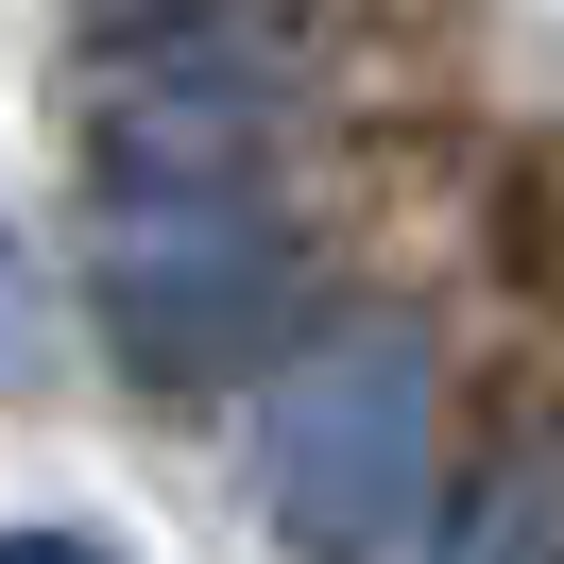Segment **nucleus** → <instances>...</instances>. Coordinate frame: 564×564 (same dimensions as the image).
<instances>
[{"label": "nucleus", "instance_id": "obj_1", "mask_svg": "<svg viewBox=\"0 0 564 564\" xmlns=\"http://www.w3.org/2000/svg\"><path fill=\"white\" fill-rule=\"evenodd\" d=\"M274 291H291V240L240 172V120L223 104L120 120V154H104V343L188 393L274 325Z\"/></svg>", "mask_w": 564, "mask_h": 564}, {"label": "nucleus", "instance_id": "obj_2", "mask_svg": "<svg viewBox=\"0 0 564 564\" xmlns=\"http://www.w3.org/2000/svg\"><path fill=\"white\" fill-rule=\"evenodd\" d=\"M427 411H445V359L427 325H343L257 393V530L291 564H393L427 513Z\"/></svg>", "mask_w": 564, "mask_h": 564}, {"label": "nucleus", "instance_id": "obj_3", "mask_svg": "<svg viewBox=\"0 0 564 564\" xmlns=\"http://www.w3.org/2000/svg\"><path fill=\"white\" fill-rule=\"evenodd\" d=\"M445 564H564V411H513L445 513Z\"/></svg>", "mask_w": 564, "mask_h": 564}, {"label": "nucleus", "instance_id": "obj_4", "mask_svg": "<svg viewBox=\"0 0 564 564\" xmlns=\"http://www.w3.org/2000/svg\"><path fill=\"white\" fill-rule=\"evenodd\" d=\"M18 359H35V257L0 240V377H18Z\"/></svg>", "mask_w": 564, "mask_h": 564}, {"label": "nucleus", "instance_id": "obj_5", "mask_svg": "<svg viewBox=\"0 0 564 564\" xmlns=\"http://www.w3.org/2000/svg\"><path fill=\"white\" fill-rule=\"evenodd\" d=\"M0 564H120L104 530H0Z\"/></svg>", "mask_w": 564, "mask_h": 564}]
</instances>
